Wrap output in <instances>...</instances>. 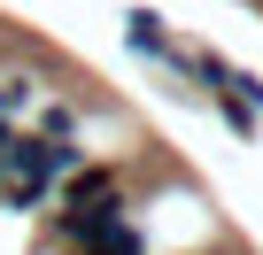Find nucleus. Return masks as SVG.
<instances>
[{
  "instance_id": "f257e3e1",
  "label": "nucleus",
  "mask_w": 263,
  "mask_h": 255,
  "mask_svg": "<svg viewBox=\"0 0 263 255\" xmlns=\"http://www.w3.org/2000/svg\"><path fill=\"white\" fill-rule=\"evenodd\" d=\"M116 201V170H70V209H101Z\"/></svg>"
},
{
  "instance_id": "f03ea898",
  "label": "nucleus",
  "mask_w": 263,
  "mask_h": 255,
  "mask_svg": "<svg viewBox=\"0 0 263 255\" xmlns=\"http://www.w3.org/2000/svg\"><path fill=\"white\" fill-rule=\"evenodd\" d=\"M132 47H140V54H171V39H163L155 16H132Z\"/></svg>"
},
{
  "instance_id": "7ed1b4c3",
  "label": "nucleus",
  "mask_w": 263,
  "mask_h": 255,
  "mask_svg": "<svg viewBox=\"0 0 263 255\" xmlns=\"http://www.w3.org/2000/svg\"><path fill=\"white\" fill-rule=\"evenodd\" d=\"M8 140H16V132H8V124H0V155H8Z\"/></svg>"
}]
</instances>
